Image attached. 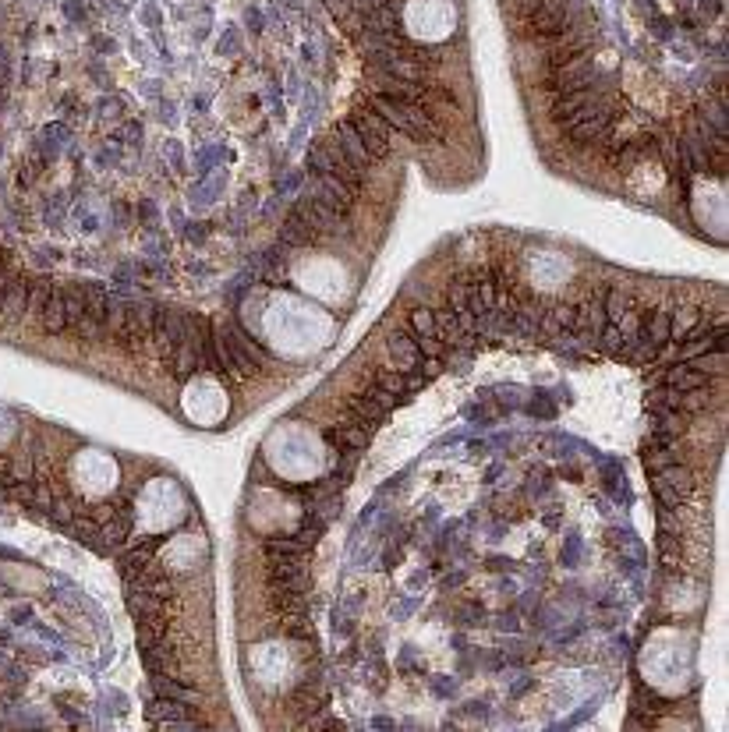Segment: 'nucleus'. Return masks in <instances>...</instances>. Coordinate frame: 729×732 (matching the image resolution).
<instances>
[{
  "label": "nucleus",
  "mask_w": 729,
  "mask_h": 732,
  "mask_svg": "<svg viewBox=\"0 0 729 732\" xmlns=\"http://www.w3.org/2000/svg\"><path fill=\"white\" fill-rule=\"evenodd\" d=\"M591 82H595V61H591L588 50H581V54L567 57V61H563V64L549 68V78H545V89L553 92V96H560V92L588 89Z\"/></svg>",
  "instance_id": "1"
},
{
  "label": "nucleus",
  "mask_w": 729,
  "mask_h": 732,
  "mask_svg": "<svg viewBox=\"0 0 729 732\" xmlns=\"http://www.w3.org/2000/svg\"><path fill=\"white\" fill-rule=\"evenodd\" d=\"M82 294H85V319L75 336L85 340V344H96L110 322V294H107V287H100V283H85Z\"/></svg>",
  "instance_id": "2"
},
{
  "label": "nucleus",
  "mask_w": 729,
  "mask_h": 732,
  "mask_svg": "<svg viewBox=\"0 0 729 732\" xmlns=\"http://www.w3.org/2000/svg\"><path fill=\"white\" fill-rule=\"evenodd\" d=\"M351 124H354V131H358L361 142H365V149H369L372 163L390 156V131L393 128L376 114V110H372V107L369 110H354Z\"/></svg>",
  "instance_id": "3"
},
{
  "label": "nucleus",
  "mask_w": 729,
  "mask_h": 732,
  "mask_svg": "<svg viewBox=\"0 0 729 732\" xmlns=\"http://www.w3.org/2000/svg\"><path fill=\"white\" fill-rule=\"evenodd\" d=\"M185 322H188V312H181V308H156L153 347L160 351L163 361H167L170 354H174V347L181 344V336H185Z\"/></svg>",
  "instance_id": "4"
},
{
  "label": "nucleus",
  "mask_w": 729,
  "mask_h": 732,
  "mask_svg": "<svg viewBox=\"0 0 729 732\" xmlns=\"http://www.w3.org/2000/svg\"><path fill=\"white\" fill-rule=\"evenodd\" d=\"M156 308H160V305H153V301H131L128 319H124L121 347H128V351H139V347H146V340L153 336Z\"/></svg>",
  "instance_id": "5"
},
{
  "label": "nucleus",
  "mask_w": 729,
  "mask_h": 732,
  "mask_svg": "<svg viewBox=\"0 0 729 732\" xmlns=\"http://www.w3.org/2000/svg\"><path fill=\"white\" fill-rule=\"evenodd\" d=\"M315 199L323 202V206H330L333 213L347 216L354 206V199H358V191L351 188V184H344L337 174H319V181H315Z\"/></svg>",
  "instance_id": "6"
},
{
  "label": "nucleus",
  "mask_w": 729,
  "mask_h": 732,
  "mask_svg": "<svg viewBox=\"0 0 729 732\" xmlns=\"http://www.w3.org/2000/svg\"><path fill=\"white\" fill-rule=\"evenodd\" d=\"M613 121H616V114L609 107H602L599 103V110L591 117H584L581 124H574V128L567 131L574 142H581V145H588V142H599V145H606L609 138H613Z\"/></svg>",
  "instance_id": "7"
},
{
  "label": "nucleus",
  "mask_w": 729,
  "mask_h": 732,
  "mask_svg": "<svg viewBox=\"0 0 729 732\" xmlns=\"http://www.w3.org/2000/svg\"><path fill=\"white\" fill-rule=\"evenodd\" d=\"M344 418L358 421L361 428H369V432H372V428L386 421V411L376 404V397H372L369 389H354L351 397L344 400Z\"/></svg>",
  "instance_id": "8"
},
{
  "label": "nucleus",
  "mask_w": 729,
  "mask_h": 732,
  "mask_svg": "<svg viewBox=\"0 0 729 732\" xmlns=\"http://www.w3.org/2000/svg\"><path fill=\"white\" fill-rule=\"evenodd\" d=\"M294 209H298V213L305 216V220L312 223L319 234H340V230H344V216L333 213L330 206H323V202L315 199V195H305V199H301Z\"/></svg>",
  "instance_id": "9"
},
{
  "label": "nucleus",
  "mask_w": 729,
  "mask_h": 732,
  "mask_svg": "<svg viewBox=\"0 0 729 732\" xmlns=\"http://www.w3.org/2000/svg\"><path fill=\"white\" fill-rule=\"evenodd\" d=\"M131 524H135V517H131V506H117L114 517H110L107 524L100 527V538H103V542H96V549H100V552L121 549V545L128 542Z\"/></svg>",
  "instance_id": "10"
},
{
  "label": "nucleus",
  "mask_w": 729,
  "mask_h": 732,
  "mask_svg": "<svg viewBox=\"0 0 729 732\" xmlns=\"http://www.w3.org/2000/svg\"><path fill=\"white\" fill-rule=\"evenodd\" d=\"M333 138L340 142V149H344V156L354 163V170L358 174H365V170L372 167V156H369V149H365V142L358 138V131H354V124L351 121H340L337 124V131H333Z\"/></svg>",
  "instance_id": "11"
},
{
  "label": "nucleus",
  "mask_w": 729,
  "mask_h": 732,
  "mask_svg": "<svg viewBox=\"0 0 729 732\" xmlns=\"http://www.w3.org/2000/svg\"><path fill=\"white\" fill-rule=\"evenodd\" d=\"M29 276L15 273L8 294H4V305H0V322H18L25 319V301H29Z\"/></svg>",
  "instance_id": "12"
},
{
  "label": "nucleus",
  "mask_w": 729,
  "mask_h": 732,
  "mask_svg": "<svg viewBox=\"0 0 729 732\" xmlns=\"http://www.w3.org/2000/svg\"><path fill=\"white\" fill-rule=\"evenodd\" d=\"M39 329H43L47 336L68 333V315H64V290L61 287L50 290L47 305H43V312H39Z\"/></svg>",
  "instance_id": "13"
},
{
  "label": "nucleus",
  "mask_w": 729,
  "mask_h": 732,
  "mask_svg": "<svg viewBox=\"0 0 729 732\" xmlns=\"http://www.w3.org/2000/svg\"><path fill=\"white\" fill-rule=\"evenodd\" d=\"M390 354L397 358L400 372H415L418 361H422V351H418L415 333H407V329H397V333L390 336Z\"/></svg>",
  "instance_id": "14"
},
{
  "label": "nucleus",
  "mask_w": 729,
  "mask_h": 732,
  "mask_svg": "<svg viewBox=\"0 0 729 732\" xmlns=\"http://www.w3.org/2000/svg\"><path fill=\"white\" fill-rule=\"evenodd\" d=\"M662 382H666V386H673V389H680V393H691V389H708V375L698 372L691 361H680V365L666 368Z\"/></svg>",
  "instance_id": "15"
},
{
  "label": "nucleus",
  "mask_w": 729,
  "mask_h": 732,
  "mask_svg": "<svg viewBox=\"0 0 729 732\" xmlns=\"http://www.w3.org/2000/svg\"><path fill=\"white\" fill-rule=\"evenodd\" d=\"M142 665L149 669V676H177V655L163 641L142 648Z\"/></svg>",
  "instance_id": "16"
},
{
  "label": "nucleus",
  "mask_w": 729,
  "mask_h": 732,
  "mask_svg": "<svg viewBox=\"0 0 729 732\" xmlns=\"http://www.w3.org/2000/svg\"><path fill=\"white\" fill-rule=\"evenodd\" d=\"M280 241H284L287 248H308L312 241H319V230H315L312 223H308L305 216L294 209V213L287 216L284 230H280Z\"/></svg>",
  "instance_id": "17"
},
{
  "label": "nucleus",
  "mask_w": 729,
  "mask_h": 732,
  "mask_svg": "<svg viewBox=\"0 0 729 732\" xmlns=\"http://www.w3.org/2000/svg\"><path fill=\"white\" fill-rule=\"evenodd\" d=\"M369 428H361L358 421H340V428H326V439L333 446H347V450H365L369 446Z\"/></svg>",
  "instance_id": "18"
},
{
  "label": "nucleus",
  "mask_w": 729,
  "mask_h": 732,
  "mask_svg": "<svg viewBox=\"0 0 729 732\" xmlns=\"http://www.w3.org/2000/svg\"><path fill=\"white\" fill-rule=\"evenodd\" d=\"M156 545H160V538H149L146 545H131V549L121 556V577H124V580L139 577V573L149 566V559H153V549H156Z\"/></svg>",
  "instance_id": "19"
},
{
  "label": "nucleus",
  "mask_w": 729,
  "mask_h": 732,
  "mask_svg": "<svg viewBox=\"0 0 729 732\" xmlns=\"http://www.w3.org/2000/svg\"><path fill=\"white\" fill-rule=\"evenodd\" d=\"M312 545L301 538V534H287V538H266L262 542V552L266 556H308Z\"/></svg>",
  "instance_id": "20"
},
{
  "label": "nucleus",
  "mask_w": 729,
  "mask_h": 732,
  "mask_svg": "<svg viewBox=\"0 0 729 732\" xmlns=\"http://www.w3.org/2000/svg\"><path fill=\"white\" fill-rule=\"evenodd\" d=\"M584 103H591V89H574V92H560L553 100V110H549V117H553L556 124L563 121V117H570L574 110H581Z\"/></svg>",
  "instance_id": "21"
},
{
  "label": "nucleus",
  "mask_w": 729,
  "mask_h": 732,
  "mask_svg": "<svg viewBox=\"0 0 729 732\" xmlns=\"http://www.w3.org/2000/svg\"><path fill=\"white\" fill-rule=\"evenodd\" d=\"M153 690L156 697H167V701H181V704H199V694L177 683V676H153Z\"/></svg>",
  "instance_id": "22"
},
{
  "label": "nucleus",
  "mask_w": 729,
  "mask_h": 732,
  "mask_svg": "<svg viewBox=\"0 0 729 732\" xmlns=\"http://www.w3.org/2000/svg\"><path fill=\"white\" fill-rule=\"evenodd\" d=\"M669 319H673V312H669V308H655V312L645 319V326H641V329H645V336L652 340L655 347H659V351L669 344Z\"/></svg>",
  "instance_id": "23"
},
{
  "label": "nucleus",
  "mask_w": 729,
  "mask_h": 732,
  "mask_svg": "<svg viewBox=\"0 0 729 732\" xmlns=\"http://www.w3.org/2000/svg\"><path fill=\"white\" fill-rule=\"evenodd\" d=\"M369 379L376 386H383L386 393H393V397H407V375L400 368H372Z\"/></svg>",
  "instance_id": "24"
},
{
  "label": "nucleus",
  "mask_w": 729,
  "mask_h": 732,
  "mask_svg": "<svg viewBox=\"0 0 729 732\" xmlns=\"http://www.w3.org/2000/svg\"><path fill=\"white\" fill-rule=\"evenodd\" d=\"M50 290H54V280H50V276H36V280L29 283L25 319H29V315H36V319H39V312H43V305H47V298H50Z\"/></svg>",
  "instance_id": "25"
},
{
  "label": "nucleus",
  "mask_w": 729,
  "mask_h": 732,
  "mask_svg": "<svg viewBox=\"0 0 729 732\" xmlns=\"http://www.w3.org/2000/svg\"><path fill=\"white\" fill-rule=\"evenodd\" d=\"M64 315H68V333H78L85 319V294L82 290H64Z\"/></svg>",
  "instance_id": "26"
},
{
  "label": "nucleus",
  "mask_w": 729,
  "mask_h": 732,
  "mask_svg": "<svg viewBox=\"0 0 729 732\" xmlns=\"http://www.w3.org/2000/svg\"><path fill=\"white\" fill-rule=\"evenodd\" d=\"M407 326H411V333L415 336H436V312L425 305L411 308V315H407Z\"/></svg>",
  "instance_id": "27"
},
{
  "label": "nucleus",
  "mask_w": 729,
  "mask_h": 732,
  "mask_svg": "<svg viewBox=\"0 0 729 732\" xmlns=\"http://www.w3.org/2000/svg\"><path fill=\"white\" fill-rule=\"evenodd\" d=\"M698 308H683V312L680 315H676V319H669V340H676V344H680V340H683V336H687V333H691V329L694 326H698Z\"/></svg>",
  "instance_id": "28"
},
{
  "label": "nucleus",
  "mask_w": 729,
  "mask_h": 732,
  "mask_svg": "<svg viewBox=\"0 0 729 732\" xmlns=\"http://www.w3.org/2000/svg\"><path fill=\"white\" fill-rule=\"evenodd\" d=\"M698 117H701V121H705L708 128H712V131H715V135H719V138H726V135H729V117H726V103H719V100H715L712 107H705V110H701Z\"/></svg>",
  "instance_id": "29"
},
{
  "label": "nucleus",
  "mask_w": 729,
  "mask_h": 732,
  "mask_svg": "<svg viewBox=\"0 0 729 732\" xmlns=\"http://www.w3.org/2000/svg\"><path fill=\"white\" fill-rule=\"evenodd\" d=\"M659 478H666L669 485L676 488V492H683V496H687V492H691V488H694L691 471H687V467H683L680 460H676V464H669L666 471H659Z\"/></svg>",
  "instance_id": "30"
},
{
  "label": "nucleus",
  "mask_w": 729,
  "mask_h": 732,
  "mask_svg": "<svg viewBox=\"0 0 729 732\" xmlns=\"http://www.w3.org/2000/svg\"><path fill=\"white\" fill-rule=\"evenodd\" d=\"M599 347L606 354H620V347H623V333H620V326H616V319H606V326H602V333H599Z\"/></svg>",
  "instance_id": "31"
},
{
  "label": "nucleus",
  "mask_w": 729,
  "mask_h": 732,
  "mask_svg": "<svg viewBox=\"0 0 729 732\" xmlns=\"http://www.w3.org/2000/svg\"><path fill=\"white\" fill-rule=\"evenodd\" d=\"M655 492H659V499H662V506H666V510H673V506H680L683 503V492H676L673 485H669L666 478H659V474H655Z\"/></svg>",
  "instance_id": "32"
},
{
  "label": "nucleus",
  "mask_w": 729,
  "mask_h": 732,
  "mask_svg": "<svg viewBox=\"0 0 729 732\" xmlns=\"http://www.w3.org/2000/svg\"><path fill=\"white\" fill-rule=\"evenodd\" d=\"M676 460H680V457H676V450H662V446H659V453H648V457H645V467L652 474H659V471H666L669 464H676Z\"/></svg>",
  "instance_id": "33"
},
{
  "label": "nucleus",
  "mask_w": 729,
  "mask_h": 732,
  "mask_svg": "<svg viewBox=\"0 0 729 732\" xmlns=\"http://www.w3.org/2000/svg\"><path fill=\"white\" fill-rule=\"evenodd\" d=\"M415 340H418L422 358H446V344L439 340V336H415Z\"/></svg>",
  "instance_id": "34"
},
{
  "label": "nucleus",
  "mask_w": 729,
  "mask_h": 732,
  "mask_svg": "<svg viewBox=\"0 0 729 732\" xmlns=\"http://www.w3.org/2000/svg\"><path fill=\"white\" fill-rule=\"evenodd\" d=\"M156 729H163V732H192V729H199V722H195V718H160V722H156Z\"/></svg>",
  "instance_id": "35"
},
{
  "label": "nucleus",
  "mask_w": 729,
  "mask_h": 732,
  "mask_svg": "<svg viewBox=\"0 0 729 732\" xmlns=\"http://www.w3.org/2000/svg\"><path fill=\"white\" fill-rule=\"evenodd\" d=\"M365 389H369L372 397H376V404H379V407H383V411H386V414H390V411H393V407H397V397H393V393H386V389H383V386H376V382H372V379H369V386H365Z\"/></svg>",
  "instance_id": "36"
},
{
  "label": "nucleus",
  "mask_w": 729,
  "mask_h": 732,
  "mask_svg": "<svg viewBox=\"0 0 729 732\" xmlns=\"http://www.w3.org/2000/svg\"><path fill=\"white\" fill-rule=\"evenodd\" d=\"M538 4H542V0H517V8H521L524 15H528V11H535Z\"/></svg>",
  "instance_id": "37"
}]
</instances>
